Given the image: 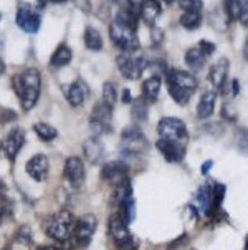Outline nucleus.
I'll return each instance as SVG.
<instances>
[{"label": "nucleus", "instance_id": "f257e3e1", "mask_svg": "<svg viewBox=\"0 0 248 250\" xmlns=\"http://www.w3.org/2000/svg\"><path fill=\"white\" fill-rule=\"evenodd\" d=\"M12 86L17 93L23 111H30L38 101L41 90V75L38 70L27 68L12 78Z\"/></svg>", "mask_w": 248, "mask_h": 250}, {"label": "nucleus", "instance_id": "f03ea898", "mask_svg": "<svg viewBox=\"0 0 248 250\" xmlns=\"http://www.w3.org/2000/svg\"><path fill=\"white\" fill-rule=\"evenodd\" d=\"M167 88L172 100L180 106H186L197 90V78L189 71L171 70L167 73Z\"/></svg>", "mask_w": 248, "mask_h": 250}, {"label": "nucleus", "instance_id": "7ed1b4c3", "mask_svg": "<svg viewBox=\"0 0 248 250\" xmlns=\"http://www.w3.org/2000/svg\"><path fill=\"white\" fill-rule=\"evenodd\" d=\"M75 219L68 210H60V212L50 215L45 222V232L48 237H52L57 242H68L70 237L73 235Z\"/></svg>", "mask_w": 248, "mask_h": 250}, {"label": "nucleus", "instance_id": "20e7f679", "mask_svg": "<svg viewBox=\"0 0 248 250\" xmlns=\"http://www.w3.org/2000/svg\"><path fill=\"white\" fill-rule=\"evenodd\" d=\"M109 37L113 43L119 46L123 52H136L139 48V38H137L136 28L119 20H113L109 25Z\"/></svg>", "mask_w": 248, "mask_h": 250}, {"label": "nucleus", "instance_id": "39448f33", "mask_svg": "<svg viewBox=\"0 0 248 250\" xmlns=\"http://www.w3.org/2000/svg\"><path fill=\"white\" fill-rule=\"evenodd\" d=\"M157 133L161 139H167V141H172L184 147H186V144L189 141L187 126L179 118H171V116L162 118L157 125Z\"/></svg>", "mask_w": 248, "mask_h": 250}, {"label": "nucleus", "instance_id": "423d86ee", "mask_svg": "<svg viewBox=\"0 0 248 250\" xmlns=\"http://www.w3.org/2000/svg\"><path fill=\"white\" fill-rule=\"evenodd\" d=\"M109 234L113 240L121 250H136L137 240L128 229V224L124 222L119 214H113L109 217Z\"/></svg>", "mask_w": 248, "mask_h": 250}, {"label": "nucleus", "instance_id": "0eeeda50", "mask_svg": "<svg viewBox=\"0 0 248 250\" xmlns=\"http://www.w3.org/2000/svg\"><path fill=\"white\" fill-rule=\"evenodd\" d=\"M116 65L124 78L137 80L146 70V58L136 52H123L116 57Z\"/></svg>", "mask_w": 248, "mask_h": 250}, {"label": "nucleus", "instance_id": "6e6552de", "mask_svg": "<svg viewBox=\"0 0 248 250\" xmlns=\"http://www.w3.org/2000/svg\"><path fill=\"white\" fill-rule=\"evenodd\" d=\"M121 149L126 154L131 156L141 154V152L148 149V139H146L139 126L131 125L123 131V134H121Z\"/></svg>", "mask_w": 248, "mask_h": 250}, {"label": "nucleus", "instance_id": "1a4fd4ad", "mask_svg": "<svg viewBox=\"0 0 248 250\" xmlns=\"http://www.w3.org/2000/svg\"><path fill=\"white\" fill-rule=\"evenodd\" d=\"M90 125L91 129L95 131V134L109 133L113 128V108L104 103V101L96 103V106L90 116Z\"/></svg>", "mask_w": 248, "mask_h": 250}, {"label": "nucleus", "instance_id": "9d476101", "mask_svg": "<svg viewBox=\"0 0 248 250\" xmlns=\"http://www.w3.org/2000/svg\"><path fill=\"white\" fill-rule=\"evenodd\" d=\"M96 226H98V220L93 214H85L81 219L75 224L73 229V239L75 244L78 247H86L88 244L91 242L95 232H96Z\"/></svg>", "mask_w": 248, "mask_h": 250}, {"label": "nucleus", "instance_id": "9b49d317", "mask_svg": "<svg viewBox=\"0 0 248 250\" xmlns=\"http://www.w3.org/2000/svg\"><path fill=\"white\" fill-rule=\"evenodd\" d=\"M17 25L27 33H37L40 30L41 17L37 12H33L30 5L22 3L17 10Z\"/></svg>", "mask_w": 248, "mask_h": 250}, {"label": "nucleus", "instance_id": "f8f14e48", "mask_svg": "<svg viewBox=\"0 0 248 250\" xmlns=\"http://www.w3.org/2000/svg\"><path fill=\"white\" fill-rule=\"evenodd\" d=\"M129 166L123 161H109L101 169V179L109 182V184L117 186L119 182L128 179Z\"/></svg>", "mask_w": 248, "mask_h": 250}, {"label": "nucleus", "instance_id": "ddd939ff", "mask_svg": "<svg viewBox=\"0 0 248 250\" xmlns=\"http://www.w3.org/2000/svg\"><path fill=\"white\" fill-rule=\"evenodd\" d=\"M63 176L65 179L70 182L73 188L83 184L85 181V164L78 156H71L65 161V166H63Z\"/></svg>", "mask_w": 248, "mask_h": 250}, {"label": "nucleus", "instance_id": "4468645a", "mask_svg": "<svg viewBox=\"0 0 248 250\" xmlns=\"http://www.w3.org/2000/svg\"><path fill=\"white\" fill-rule=\"evenodd\" d=\"M25 144V131L22 128H14L7 134L5 141H3V152L10 161H14L19 156L20 149Z\"/></svg>", "mask_w": 248, "mask_h": 250}, {"label": "nucleus", "instance_id": "2eb2a0df", "mask_svg": "<svg viewBox=\"0 0 248 250\" xmlns=\"http://www.w3.org/2000/svg\"><path fill=\"white\" fill-rule=\"evenodd\" d=\"M229 70H230V62L229 58H220L212 65V68L209 71V82L212 83V86L215 90H224L227 78H229Z\"/></svg>", "mask_w": 248, "mask_h": 250}, {"label": "nucleus", "instance_id": "dca6fc26", "mask_svg": "<svg viewBox=\"0 0 248 250\" xmlns=\"http://www.w3.org/2000/svg\"><path fill=\"white\" fill-rule=\"evenodd\" d=\"M27 174L37 182H43L48 177V159L43 154H35L33 158L28 159L27 166Z\"/></svg>", "mask_w": 248, "mask_h": 250}, {"label": "nucleus", "instance_id": "f3484780", "mask_svg": "<svg viewBox=\"0 0 248 250\" xmlns=\"http://www.w3.org/2000/svg\"><path fill=\"white\" fill-rule=\"evenodd\" d=\"M155 146H157L159 152L166 158L167 163H179V161H182L184 156H186V149H184V146H179V144L167 141V139L159 138L157 143H155Z\"/></svg>", "mask_w": 248, "mask_h": 250}, {"label": "nucleus", "instance_id": "a211bd4d", "mask_svg": "<svg viewBox=\"0 0 248 250\" xmlns=\"http://www.w3.org/2000/svg\"><path fill=\"white\" fill-rule=\"evenodd\" d=\"M88 95H90V88H88V84L83 82V80H78V82H75L68 88V93H66V100H68V103L73 108H78V106H81V104L86 101Z\"/></svg>", "mask_w": 248, "mask_h": 250}, {"label": "nucleus", "instance_id": "6ab92c4d", "mask_svg": "<svg viewBox=\"0 0 248 250\" xmlns=\"http://www.w3.org/2000/svg\"><path fill=\"white\" fill-rule=\"evenodd\" d=\"M215 101H217V93L209 90L200 96V101L197 104V116L200 120H207L212 116L213 109H215Z\"/></svg>", "mask_w": 248, "mask_h": 250}, {"label": "nucleus", "instance_id": "aec40b11", "mask_svg": "<svg viewBox=\"0 0 248 250\" xmlns=\"http://www.w3.org/2000/svg\"><path fill=\"white\" fill-rule=\"evenodd\" d=\"M161 84H162V80L159 75H153L142 83V98L146 101H151L154 103L159 96V91H161Z\"/></svg>", "mask_w": 248, "mask_h": 250}, {"label": "nucleus", "instance_id": "412c9836", "mask_svg": "<svg viewBox=\"0 0 248 250\" xmlns=\"http://www.w3.org/2000/svg\"><path fill=\"white\" fill-rule=\"evenodd\" d=\"M161 15V3L155 2V0H146L141 3V19L144 20V23L154 25L157 20V17Z\"/></svg>", "mask_w": 248, "mask_h": 250}, {"label": "nucleus", "instance_id": "4be33fe9", "mask_svg": "<svg viewBox=\"0 0 248 250\" xmlns=\"http://www.w3.org/2000/svg\"><path fill=\"white\" fill-rule=\"evenodd\" d=\"M195 204H197V210H199V212L202 214L212 212V188L202 186V188L197 190Z\"/></svg>", "mask_w": 248, "mask_h": 250}, {"label": "nucleus", "instance_id": "5701e85b", "mask_svg": "<svg viewBox=\"0 0 248 250\" xmlns=\"http://www.w3.org/2000/svg\"><path fill=\"white\" fill-rule=\"evenodd\" d=\"M83 149H85V156L90 163H93V164L101 163V159H103V144L99 143L98 138L88 139L85 143V146H83Z\"/></svg>", "mask_w": 248, "mask_h": 250}, {"label": "nucleus", "instance_id": "b1692460", "mask_svg": "<svg viewBox=\"0 0 248 250\" xmlns=\"http://www.w3.org/2000/svg\"><path fill=\"white\" fill-rule=\"evenodd\" d=\"M71 57H73V53H71L70 46L60 45L50 58V65L55 66V68H61V66H66L71 62Z\"/></svg>", "mask_w": 248, "mask_h": 250}, {"label": "nucleus", "instance_id": "393cba45", "mask_svg": "<svg viewBox=\"0 0 248 250\" xmlns=\"http://www.w3.org/2000/svg\"><path fill=\"white\" fill-rule=\"evenodd\" d=\"M186 63L187 66L191 68L192 71H199L202 66L205 65V60H207V57H205L204 53L200 52L199 46H194V48H189L186 52Z\"/></svg>", "mask_w": 248, "mask_h": 250}, {"label": "nucleus", "instance_id": "a878e982", "mask_svg": "<svg viewBox=\"0 0 248 250\" xmlns=\"http://www.w3.org/2000/svg\"><path fill=\"white\" fill-rule=\"evenodd\" d=\"M131 197H133V186L129 179H126L123 182H119L117 186H114V194H113V202H114V204L121 206L123 202H126Z\"/></svg>", "mask_w": 248, "mask_h": 250}, {"label": "nucleus", "instance_id": "bb28decb", "mask_svg": "<svg viewBox=\"0 0 248 250\" xmlns=\"http://www.w3.org/2000/svg\"><path fill=\"white\" fill-rule=\"evenodd\" d=\"M85 45L93 52H98V50L103 48V37L98 32V28L95 27H86L85 30Z\"/></svg>", "mask_w": 248, "mask_h": 250}, {"label": "nucleus", "instance_id": "cd10ccee", "mask_svg": "<svg viewBox=\"0 0 248 250\" xmlns=\"http://www.w3.org/2000/svg\"><path fill=\"white\" fill-rule=\"evenodd\" d=\"M33 131H35L37 136H38L41 141H45V143L53 141V139L58 136L57 128L50 126L48 123H35V125H33Z\"/></svg>", "mask_w": 248, "mask_h": 250}, {"label": "nucleus", "instance_id": "c85d7f7f", "mask_svg": "<svg viewBox=\"0 0 248 250\" xmlns=\"http://www.w3.org/2000/svg\"><path fill=\"white\" fill-rule=\"evenodd\" d=\"M133 118L136 121H146L149 118V109H148V101L144 98H137L133 101Z\"/></svg>", "mask_w": 248, "mask_h": 250}, {"label": "nucleus", "instance_id": "c756f323", "mask_svg": "<svg viewBox=\"0 0 248 250\" xmlns=\"http://www.w3.org/2000/svg\"><path fill=\"white\" fill-rule=\"evenodd\" d=\"M180 25H182L186 30H195L202 25V15L197 12H184L180 17Z\"/></svg>", "mask_w": 248, "mask_h": 250}, {"label": "nucleus", "instance_id": "7c9ffc66", "mask_svg": "<svg viewBox=\"0 0 248 250\" xmlns=\"http://www.w3.org/2000/svg\"><path fill=\"white\" fill-rule=\"evenodd\" d=\"M235 144H237L238 152H242L243 156H248V128H237L235 131Z\"/></svg>", "mask_w": 248, "mask_h": 250}, {"label": "nucleus", "instance_id": "2f4dec72", "mask_svg": "<svg viewBox=\"0 0 248 250\" xmlns=\"http://www.w3.org/2000/svg\"><path fill=\"white\" fill-rule=\"evenodd\" d=\"M116 100H117L116 86L111 82H106L103 84V101L113 108V106H114V103H116Z\"/></svg>", "mask_w": 248, "mask_h": 250}, {"label": "nucleus", "instance_id": "473e14b6", "mask_svg": "<svg viewBox=\"0 0 248 250\" xmlns=\"http://www.w3.org/2000/svg\"><path fill=\"white\" fill-rule=\"evenodd\" d=\"M10 212H12V202H10V199L7 197V192H5L3 184L0 182V222H2L3 217L8 215Z\"/></svg>", "mask_w": 248, "mask_h": 250}, {"label": "nucleus", "instance_id": "72a5a7b5", "mask_svg": "<svg viewBox=\"0 0 248 250\" xmlns=\"http://www.w3.org/2000/svg\"><path fill=\"white\" fill-rule=\"evenodd\" d=\"M224 197H225V186L213 184L212 186V212H215L218 207L222 206Z\"/></svg>", "mask_w": 248, "mask_h": 250}, {"label": "nucleus", "instance_id": "f704fd0d", "mask_svg": "<svg viewBox=\"0 0 248 250\" xmlns=\"http://www.w3.org/2000/svg\"><path fill=\"white\" fill-rule=\"evenodd\" d=\"M121 207V217H123V220L126 224H131L134 220V212H136V209H134V199H128L126 202H123V204L119 206Z\"/></svg>", "mask_w": 248, "mask_h": 250}, {"label": "nucleus", "instance_id": "c9c22d12", "mask_svg": "<svg viewBox=\"0 0 248 250\" xmlns=\"http://www.w3.org/2000/svg\"><path fill=\"white\" fill-rule=\"evenodd\" d=\"M224 8L229 20H238V17H240V2H237V0H227V2H224Z\"/></svg>", "mask_w": 248, "mask_h": 250}, {"label": "nucleus", "instance_id": "e433bc0d", "mask_svg": "<svg viewBox=\"0 0 248 250\" xmlns=\"http://www.w3.org/2000/svg\"><path fill=\"white\" fill-rule=\"evenodd\" d=\"M210 23L217 28L218 32H225L227 27H229V20L225 19V14H222L220 10H215L210 17Z\"/></svg>", "mask_w": 248, "mask_h": 250}, {"label": "nucleus", "instance_id": "4c0bfd02", "mask_svg": "<svg viewBox=\"0 0 248 250\" xmlns=\"http://www.w3.org/2000/svg\"><path fill=\"white\" fill-rule=\"evenodd\" d=\"M179 5L184 12H197V14H200L202 10L200 0H180Z\"/></svg>", "mask_w": 248, "mask_h": 250}, {"label": "nucleus", "instance_id": "58836bf2", "mask_svg": "<svg viewBox=\"0 0 248 250\" xmlns=\"http://www.w3.org/2000/svg\"><path fill=\"white\" fill-rule=\"evenodd\" d=\"M199 48L200 52L205 55V57H209V55H212L215 52V45L212 43V42H207V40H200L199 42Z\"/></svg>", "mask_w": 248, "mask_h": 250}, {"label": "nucleus", "instance_id": "ea45409f", "mask_svg": "<svg viewBox=\"0 0 248 250\" xmlns=\"http://www.w3.org/2000/svg\"><path fill=\"white\" fill-rule=\"evenodd\" d=\"M238 20L242 22V25L248 27V0H242L240 2V17Z\"/></svg>", "mask_w": 248, "mask_h": 250}, {"label": "nucleus", "instance_id": "a19ab883", "mask_svg": "<svg viewBox=\"0 0 248 250\" xmlns=\"http://www.w3.org/2000/svg\"><path fill=\"white\" fill-rule=\"evenodd\" d=\"M224 111H222V116L227 118L229 121H235V118H237V114L233 113V108H232V104H229V103H225L224 104Z\"/></svg>", "mask_w": 248, "mask_h": 250}, {"label": "nucleus", "instance_id": "79ce46f5", "mask_svg": "<svg viewBox=\"0 0 248 250\" xmlns=\"http://www.w3.org/2000/svg\"><path fill=\"white\" fill-rule=\"evenodd\" d=\"M19 240H22V244H30L32 242V235H30V230L27 227H23L19 234Z\"/></svg>", "mask_w": 248, "mask_h": 250}, {"label": "nucleus", "instance_id": "37998d69", "mask_svg": "<svg viewBox=\"0 0 248 250\" xmlns=\"http://www.w3.org/2000/svg\"><path fill=\"white\" fill-rule=\"evenodd\" d=\"M238 91H240V82H238V80H233L232 82V95L235 96Z\"/></svg>", "mask_w": 248, "mask_h": 250}, {"label": "nucleus", "instance_id": "c03bdc74", "mask_svg": "<svg viewBox=\"0 0 248 250\" xmlns=\"http://www.w3.org/2000/svg\"><path fill=\"white\" fill-rule=\"evenodd\" d=\"M123 101H124V103H133L131 91H129V90H123Z\"/></svg>", "mask_w": 248, "mask_h": 250}, {"label": "nucleus", "instance_id": "a18cd8bd", "mask_svg": "<svg viewBox=\"0 0 248 250\" xmlns=\"http://www.w3.org/2000/svg\"><path fill=\"white\" fill-rule=\"evenodd\" d=\"M213 166V161H205V164L202 166V174H207L209 169Z\"/></svg>", "mask_w": 248, "mask_h": 250}, {"label": "nucleus", "instance_id": "49530a36", "mask_svg": "<svg viewBox=\"0 0 248 250\" xmlns=\"http://www.w3.org/2000/svg\"><path fill=\"white\" fill-rule=\"evenodd\" d=\"M243 57H245V62L248 63V37L245 40V46H243Z\"/></svg>", "mask_w": 248, "mask_h": 250}, {"label": "nucleus", "instance_id": "de8ad7c7", "mask_svg": "<svg viewBox=\"0 0 248 250\" xmlns=\"http://www.w3.org/2000/svg\"><path fill=\"white\" fill-rule=\"evenodd\" d=\"M3 70H5V66H3V63H2V62H0V75H2V73H3Z\"/></svg>", "mask_w": 248, "mask_h": 250}, {"label": "nucleus", "instance_id": "09e8293b", "mask_svg": "<svg viewBox=\"0 0 248 250\" xmlns=\"http://www.w3.org/2000/svg\"><path fill=\"white\" fill-rule=\"evenodd\" d=\"M38 250H57V249H53V247H41Z\"/></svg>", "mask_w": 248, "mask_h": 250}, {"label": "nucleus", "instance_id": "8fccbe9b", "mask_svg": "<svg viewBox=\"0 0 248 250\" xmlns=\"http://www.w3.org/2000/svg\"><path fill=\"white\" fill-rule=\"evenodd\" d=\"M0 19H2V15H0Z\"/></svg>", "mask_w": 248, "mask_h": 250}]
</instances>
